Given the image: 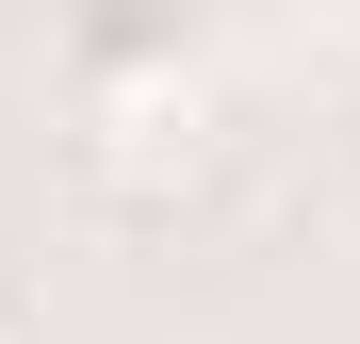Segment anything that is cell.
<instances>
[{
  "label": "cell",
  "instance_id": "6da1fadb",
  "mask_svg": "<svg viewBox=\"0 0 360 344\" xmlns=\"http://www.w3.org/2000/svg\"><path fill=\"white\" fill-rule=\"evenodd\" d=\"M213 181V98L197 82H131L98 115V197L115 213H148V197H197Z\"/></svg>",
  "mask_w": 360,
  "mask_h": 344
},
{
  "label": "cell",
  "instance_id": "7a4b0ae2",
  "mask_svg": "<svg viewBox=\"0 0 360 344\" xmlns=\"http://www.w3.org/2000/svg\"><path fill=\"white\" fill-rule=\"evenodd\" d=\"M0 344H33V312H17V295H0Z\"/></svg>",
  "mask_w": 360,
  "mask_h": 344
}]
</instances>
